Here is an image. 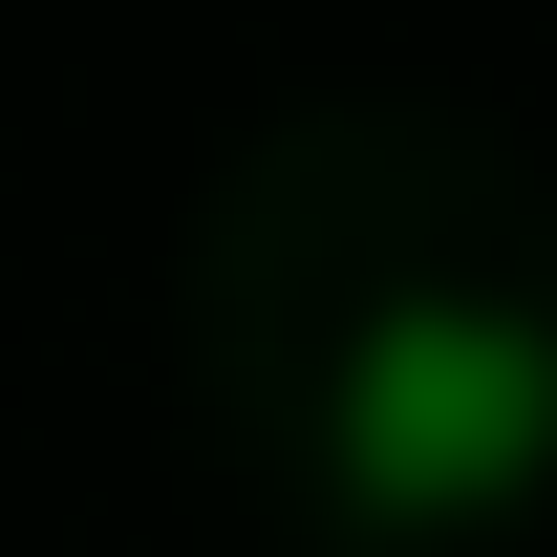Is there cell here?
<instances>
[{"instance_id":"cell-1","label":"cell","mask_w":557,"mask_h":557,"mask_svg":"<svg viewBox=\"0 0 557 557\" xmlns=\"http://www.w3.org/2000/svg\"><path fill=\"white\" fill-rule=\"evenodd\" d=\"M322 493L364 536H493L557 493V322L493 278H408L364 300L344 386H322Z\"/></svg>"}]
</instances>
